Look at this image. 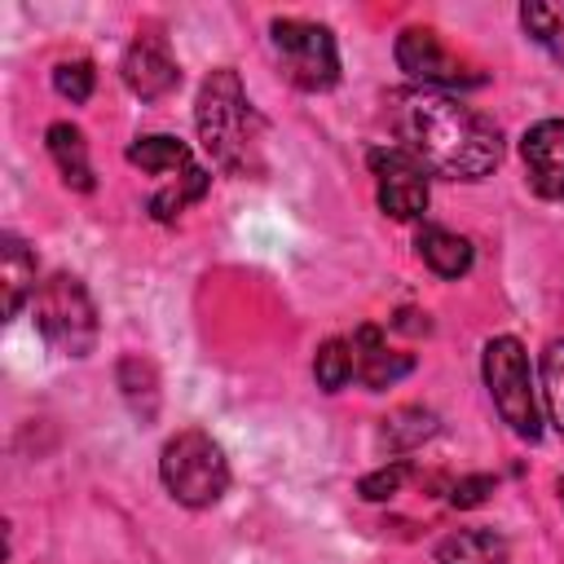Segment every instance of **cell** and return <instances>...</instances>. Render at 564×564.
<instances>
[{"label": "cell", "mask_w": 564, "mask_h": 564, "mask_svg": "<svg viewBox=\"0 0 564 564\" xmlns=\"http://www.w3.org/2000/svg\"><path fill=\"white\" fill-rule=\"evenodd\" d=\"M520 26L533 44H542L555 62H564V0H524Z\"/></svg>", "instance_id": "obj_18"}, {"label": "cell", "mask_w": 564, "mask_h": 564, "mask_svg": "<svg viewBox=\"0 0 564 564\" xmlns=\"http://www.w3.org/2000/svg\"><path fill=\"white\" fill-rule=\"evenodd\" d=\"M93 84H97V70H93L88 57H66V62L53 66V88H57L66 101H75V106L93 97Z\"/></svg>", "instance_id": "obj_22"}, {"label": "cell", "mask_w": 564, "mask_h": 564, "mask_svg": "<svg viewBox=\"0 0 564 564\" xmlns=\"http://www.w3.org/2000/svg\"><path fill=\"white\" fill-rule=\"evenodd\" d=\"M560 507H564V480H560Z\"/></svg>", "instance_id": "obj_26"}, {"label": "cell", "mask_w": 564, "mask_h": 564, "mask_svg": "<svg viewBox=\"0 0 564 564\" xmlns=\"http://www.w3.org/2000/svg\"><path fill=\"white\" fill-rule=\"evenodd\" d=\"M44 145H48V154H53V163H57V172H62V181H66L70 189L88 194V189L97 185V181H93V163H88V141H84V132H79L75 123H66V119L48 123Z\"/></svg>", "instance_id": "obj_12"}, {"label": "cell", "mask_w": 564, "mask_h": 564, "mask_svg": "<svg viewBox=\"0 0 564 564\" xmlns=\"http://www.w3.org/2000/svg\"><path fill=\"white\" fill-rule=\"evenodd\" d=\"M542 401H546L555 432H564V339H555L542 352Z\"/></svg>", "instance_id": "obj_21"}, {"label": "cell", "mask_w": 564, "mask_h": 564, "mask_svg": "<svg viewBox=\"0 0 564 564\" xmlns=\"http://www.w3.org/2000/svg\"><path fill=\"white\" fill-rule=\"evenodd\" d=\"M269 44H273L282 75L300 93H326L339 84V44H335L330 26L308 22V18H273Z\"/></svg>", "instance_id": "obj_6"}, {"label": "cell", "mask_w": 564, "mask_h": 564, "mask_svg": "<svg viewBox=\"0 0 564 564\" xmlns=\"http://www.w3.org/2000/svg\"><path fill=\"white\" fill-rule=\"evenodd\" d=\"M397 137L401 150L445 181H480L502 163L498 123L441 88H410L397 97Z\"/></svg>", "instance_id": "obj_1"}, {"label": "cell", "mask_w": 564, "mask_h": 564, "mask_svg": "<svg viewBox=\"0 0 564 564\" xmlns=\"http://www.w3.org/2000/svg\"><path fill=\"white\" fill-rule=\"evenodd\" d=\"M207 185H212L207 167H194V172H185L176 181H163V189H154V198H150V216L154 220H176L189 203H198L207 194Z\"/></svg>", "instance_id": "obj_19"}, {"label": "cell", "mask_w": 564, "mask_h": 564, "mask_svg": "<svg viewBox=\"0 0 564 564\" xmlns=\"http://www.w3.org/2000/svg\"><path fill=\"white\" fill-rule=\"evenodd\" d=\"M392 57L423 88H441L445 93L449 84H476V75H467L463 57H454L432 26H405L397 35V44H392Z\"/></svg>", "instance_id": "obj_8"}, {"label": "cell", "mask_w": 564, "mask_h": 564, "mask_svg": "<svg viewBox=\"0 0 564 564\" xmlns=\"http://www.w3.org/2000/svg\"><path fill=\"white\" fill-rule=\"evenodd\" d=\"M366 163L375 172V194H379L383 216H392V220H419L427 212V198H432L427 167L410 150H401V145H375L366 154Z\"/></svg>", "instance_id": "obj_7"}, {"label": "cell", "mask_w": 564, "mask_h": 564, "mask_svg": "<svg viewBox=\"0 0 564 564\" xmlns=\"http://www.w3.org/2000/svg\"><path fill=\"white\" fill-rule=\"evenodd\" d=\"M480 375H485V388L494 397L498 419L520 441H538L542 436V414H538V392H533L524 344L516 335H494L480 352Z\"/></svg>", "instance_id": "obj_5"}, {"label": "cell", "mask_w": 564, "mask_h": 564, "mask_svg": "<svg viewBox=\"0 0 564 564\" xmlns=\"http://www.w3.org/2000/svg\"><path fill=\"white\" fill-rule=\"evenodd\" d=\"M313 379H317V388H326V392H339V388H348L352 379H357V361H352V339H326L322 348H317V357H313Z\"/></svg>", "instance_id": "obj_20"}, {"label": "cell", "mask_w": 564, "mask_h": 564, "mask_svg": "<svg viewBox=\"0 0 564 564\" xmlns=\"http://www.w3.org/2000/svg\"><path fill=\"white\" fill-rule=\"evenodd\" d=\"M520 159L533 194L564 203V119H538L520 137Z\"/></svg>", "instance_id": "obj_9"}, {"label": "cell", "mask_w": 564, "mask_h": 564, "mask_svg": "<svg viewBox=\"0 0 564 564\" xmlns=\"http://www.w3.org/2000/svg\"><path fill=\"white\" fill-rule=\"evenodd\" d=\"M436 564H511V546L494 529H458L436 546Z\"/></svg>", "instance_id": "obj_16"}, {"label": "cell", "mask_w": 564, "mask_h": 564, "mask_svg": "<svg viewBox=\"0 0 564 564\" xmlns=\"http://www.w3.org/2000/svg\"><path fill=\"white\" fill-rule=\"evenodd\" d=\"M494 476H485V471H476V476H458L454 480V489H449V502L454 507H463V511H471V507H480L489 494H494Z\"/></svg>", "instance_id": "obj_25"}, {"label": "cell", "mask_w": 564, "mask_h": 564, "mask_svg": "<svg viewBox=\"0 0 564 564\" xmlns=\"http://www.w3.org/2000/svg\"><path fill=\"white\" fill-rule=\"evenodd\" d=\"M0 286H4V317H18L26 300H35V256L18 234L0 238Z\"/></svg>", "instance_id": "obj_14"}, {"label": "cell", "mask_w": 564, "mask_h": 564, "mask_svg": "<svg viewBox=\"0 0 564 564\" xmlns=\"http://www.w3.org/2000/svg\"><path fill=\"white\" fill-rule=\"evenodd\" d=\"M123 84L141 101H159L181 84V66L172 62V53L159 35H137L123 53Z\"/></svg>", "instance_id": "obj_10"}, {"label": "cell", "mask_w": 564, "mask_h": 564, "mask_svg": "<svg viewBox=\"0 0 564 564\" xmlns=\"http://www.w3.org/2000/svg\"><path fill=\"white\" fill-rule=\"evenodd\" d=\"M198 141L212 154V163L229 176H256L260 172V115L247 101V88L238 70L220 66L203 79L194 101Z\"/></svg>", "instance_id": "obj_2"}, {"label": "cell", "mask_w": 564, "mask_h": 564, "mask_svg": "<svg viewBox=\"0 0 564 564\" xmlns=\"http://www.w3.org/2000/svg\"><path fill=\"white\" fill-rule=\"evenodd\" d=\"M159 476L167 485V494L181 507H216L229 489V458L220 449V441H212L203 427H185L176 432L163 454H159Z\"/></svg>", "instance_id": "obj_3"}, {"label": "cell", "mask_w": 564, "mask_h": 564, "mask_svg": "<svg viewBox=\"0 0 564 564\" xmlns=\"http://www.w3.org/2000/svg\"><path fill=\"white\" fill-rule=\"evenodd\" d=\"M352 361H357V379H361L370 392H383V388H392L401 375L414 370V357L388 348V339H383L379 326H357V335H352Z\"/></svg>", "instance_id": "obj_11"}, {"label": "cell", "mask_w": 564, "mask_h": 564, "mask_svg": "<svg viewBox=\"0 0 564 564\" xmlns=\"http://www.w3.org/2000/svg\"><path fill=\"white\" fill-rule=\"evenodd\" d=\"M436 427H441V419L427 405H401V410H392L379 423V445L392 449V454H401V449H414V445L432 441Z\"/></svg>", "instance_id": "obj_17"}, {"label": "cell", "mask_w": 564, "mask_h": 564, "mask_svg": "<svg viewBox=\"0 0 564 564\" xmlns=\"http://www.w3.org/2000/svg\"><path fill=\"white\" fill-rule=\"evenodd\" d=\"M128 163L141 167V172H154V176H163V181H176V176H185V172L198 167L194 154H189V145L176 141V137H163V132L137 137V141L128 145Z\"/></svg>", "instance_id": "obj_15"}, {"label": "cell", "mask_w": 564, "mask_h": 564, "mask_svg": "<svg viewBox=\"0 0 564 564\" xmlns=\"http://www.w3.org/2000/svg\"><path fill=\"white\" fill-rule=\"evenodd\" d=\"M410 463L405 458H392V463H383V467H375V471H366L361 480H357V494L366 498V502H383V498H392V494H401V485L410 480Z\"/></svg>", "instance_id": "obj_23"}, {"label": "cell", "mask_w": 564, "mask_h": 564, "mask_svg": "<svg viewBox=\"0 0 564 564\" xmlns=\"http://www.w3.org/2000/svg\"><path fill=\"white\" fill-rule=\"evenodd\" d=\"M119 383H123V397H128V405L145 419V405H141V392L150 397V401H159V383H154V366L145 361L141 366V379H132V366L128 361H119Z\"/></svg>", "instance_id": "obj_24"}, {"label": "cell", "mask_w": 564, "mask_h": 564, "mask_svg": "<svg viewBox=\"0 0 564 564\" xmlns=\"http://www.w3.org/2000/svg\"><path fill=\"white\" fill-rule=\"evenodd\" d=\"M31 313H35V330L44 335V344L62 357H88L97 348V304L88 295V286L75 278V273H53L40 282L35 300H31Z\"/></svg>", "instance_id": "obj_4"}, {"label": "cell", "mask_w": 564, "mask_h": 564, "mask_svg": "<svg viewBox=\"0 0 564 564\" xmlns=\"http://www.w3.org/2000/svg\"><path fill=\"white\" fill-rule=\"evenodd\" d=\"M414 247H419V260L436 273V278H463L467 269H471V260H476V251H471V242L463 238V234H454V229H441V225H423L419 229V238H414Z\"/></svg>", "instance_id": "obj_13"}]
</instances>
